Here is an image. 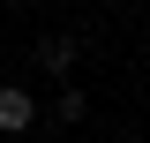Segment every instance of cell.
Here are the masks:
<instances>
[{"instance_id":"cell-2","label":"cell","mask_w":150,"mask_h":143,"mask_svg":"<svg viewBox=\"0 0 150 143\" xmlns=\"http://www.w3.org/2000/svg\"><path fill=\"white\" fill-rule=\"evenodd\" d=\"M38 68L45 75H68L75 68V38H45V45H38Z\"/></svg>"},{"instance_id":"cell-1","label":"cell","mask_w":150,"mask_h":143,"mask_svg":"<svg viewBox=\"0 0 150 143\" xmlns=\"http://www.w3.org/2000/svg\"><path fill=\"white\" fill-rule=\"evenodd\" d=\"M38 128V98L23 83H0V136H30Z\"/></svg>"},{"instance_id":"cell-3","label":"cell","mask_w":150,"mask_h":143,"mask_svg":"<svg viewBox=\"0 0 150 143\" xmlns=\"http://www.w3.org/2000/svg\"><path fill=\"white\" fill-rule=\"evenodd\" d=\"M53 121H60V128H75V121H83V90H75V83L53 98Z\"/></svg>"}]
</instances>
